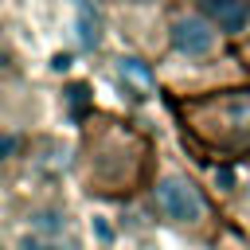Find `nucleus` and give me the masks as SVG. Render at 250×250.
Listing matches in <instances>:
<instances>
[{"mask_svg": "<svg viewBox=\"0 0 250 250\" xmlns=\"http://www.w3.org/2000/svg\"><path fill=\"white\" fill-rule=\"evenodd\" d=\"M188 133L227 156L250 152V90H227L215 98H188L176 105Z\"/></svg>", "mask_w": 250, "mask_h": 250, "instance_id": "f257e3e1", "label": "nucleus"}, {"mask_svg": "<svg viewBox=\"0 0 250 250\" xmlns=\"http://www.w3.org/2000/svg\"><path fill=\"white\" fill-rule=\"evenodd\" d=\"M4 66H8V59H4V51H0V74H4Z\"/></svg>", "mask_w": 250, "mask_h": 250, "instance_id": "1a4fd4ad", "label": "nucleus"}, {"mask_svg": "<svg viewBox=\"0 0 250 250\" xmlns=\"http://www.w3.org/2000/svg\"><path fill=\"white\" fill-rule=\"evenodd\" d=\"M203 16L223 35H238L250 23V0H203Z\"/></svg>", "mask_w": 250, "mask_h": 250, "instance_id": "20e7f679", "label": "nucleus"}, {"mask_svg": "<svg viewBox=\"0 0 250 250\" xmlns=\"http://www.w3.org/2000/svg\"><path fill=\"white\" fill-rule=\"evenodd\" d=\"M152 203H156L160 219H168V223H176V227H195V223H203V215H207L203 191H199L195 180L184 176V172H164V176L152 184Z\"/></svg>", "mask_w": 250, "mask_h": 250, "instance_id": "f03ea898", "label": "nucleus"}, {"mask_svg": "<svg viewBox=\"0 0 250 250\" xmlns=\"http://www.w3.org/2000/svg\"><path fill=\"white\" fill-rule=\"evenodd\" d=\"M12 250H66V242H62V238H47V234H31V230H23V234L16 238Z\"/></svg>", "mask_w": 250, "mask_h": 250, "instance_id": "6e6552de", "label": "nucleus"}, {"mask_svg": "<svg viewBox=\"0 0 250 250\" xmlns=\"http://www.w3.org/2000/svg\"><path fill=\"white\" fill-rule=\"evenodd\" d=\"M23 223H27L31 234H47V238H62L66 234V215L59 207H35V211H27Z\"/></svg>", "mask_w": 250, "mask_h": 250, "instance_id": "423d86ee", "label": "nucleus"}, {"mask_svg": "<svg viewBox=\"0 0 250 250\" xmlns=\"http://www.w3.org/2000/svg\"><path fill=\"white\" fill-rule=\"evenodd\" d=\"M74 31H78L82 51H94L102 43V4L98 0H74Z\"/></svg>", "mask_w": 250, "mask_h": 250, "instance_id": "39448f33", "label": "nucleus"}, {"mask_svg": "<svg viewBox=\"0 0 250 250\" xmlns=\"http://www.w3.org/2000/svg\"><path fill=\"white\" fill-rule=\"evenodd\" d=\"M168 43L184 59H207L219 47V27L203 12H180L172 20V27H168Z\"/></svg>", "mask_w": 250, "mask_h": 250, "instance_id": "7ed1b4c3", "label": "nucleus"}, {"mask_svg": "<svg viewBox=\"0 0 250 250\" xmlns=\"http://www.w3.org/2000/svg\"><path fill=\"white\" fill-rule=\"evenodd\" d=\"M117 70H121V78L137 90V94H148L152 86H156V78H152V70L141 62V59H117Z\"/></svg>", "mask_w": 250, "mask_h": 250, "instance_id": "0eeeda50", "label": "nucleus"}]
</instances>
